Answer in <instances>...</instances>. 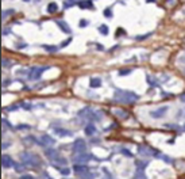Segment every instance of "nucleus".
Segmentation results:
<instances>
[{"instance_id": "nucleus-1", "label": "nucleus", "mask_w": 185, "mask_h": 179, "mask_svg": "<svg viewBox=\"0 0 185 179\" xmlns=\"http://www.w3.org/2000/svg\"><path fill=\"white\" fill-rule=\"evenodd\" d=\"M139 99V96L135 92L126 91V90H116L115 95H114V101L119 103H133L136 102Z\"/></svg>"}, {"instance_id": "nucleus-2", "label": "nucleus", "mask_w": 185, "mask_h": 179, "mask_svg": "<svg viewBox=\"0 0 185 179\" xmlns=\"http://www.w3.org/2000/svg\"><path fill=\"white\" fill-rule=\"evenodd\" d=\"M20 160L23 164L28 165V167H41V164H42L41 159L37 155H32L30 152H23V153H20Z\"/></svg>"}, {"instance_id": "nucleus-3", "label": "nucleus", "mask_w": 185, "mask_h": 179, "mask_svg": "<svg viewBox=\"0 0 185 179\" xmlns=\"http://www.w3.org/2000/svg\"><path fill=\"white\" fill-rule=\"evenodd\" d=\"M50 67H32L28 71V79L30 80H38L41 79V75L42 72H45L46 69H49Z\"/></svg>"}, {"instance_id": "nucleus-4", "label": "nucleus", "mask_w": 185, "mask_h": 179, "mask_svg": "<svg viewBox=\"0 0 185 179\" xmlns=\"http://www.w3.org/2000/svg\"><path fill=\"white\" fill-rule=\"evenodd\" d=\"M72 151L73 153H83V152L87 151V144H85V141L83 138H77L74 140L73 145H72Z\"/></svg>"}, {"instance_id": "nucleus-5", "label": "nucleus", "mask_w": 185, "mask_h": 179, "mask_svg": "<svg viewBox=\"0 0 185 179\" xmlns=\"http://www.w3.org/2000/svg\"><path fill=\"white\" fill-rule=\"evenodd\" d=\"M91 159H95L93 155L83 152V153H77V156H74L73 162H74V164H84V163H87L88 160H91Z\"/></svg>"}, {"instance_id": "nucleus-6", "label": "nucleus", "mask_w": 185, "mask_h": 179, "mask_svg": "<svg viewBox=\"0 0 185 179\" xmlns=\"http://www.w3.org/2000/svg\"><path fill=\"white\" fill-rule=\"evenodd\" d=\"M168 110H169L168 106H161V107H158V109L150 111V116H151V118H154V119H160L168 113Z\"/></svg>"}, {"instance_id": "nucleus-7", "label": "nucleus", "mask_w": 185, "mask_h": 179, "mask_svg": "<svg viewBox=\"0 0 185 179\" xmlns=\"http://www.w3.org/2000/svg\"><path fill=\"white\" fill-rule=\"evenodd\" d=\"M77 116L80 117V118H89V119H95V110L91 109V107H84V109H81L80 111L77 113Z\"/></svg>"}, {"instance_id": "nucleus-8", "label": "nucleus", "mask_w": 185, "mask_h": 179, "mask_svg": "<svg viewBox=\"0 0 185 179\" xmlns=\"http://www.w3.org/2000/svg\"><path fill=\"white\" fill-rule=\"evenodd\" d=\"M39 141H41V145L42 147H52V145L56 144V140L53 137L47 136V134H42L41 138H39Z\"/></svg>"}, {"instance_id": "nucleus-9", "label": "nucleus", "mask_w": 185, "mask_h": 179, "mask_svg": "<svg viewBox=\"0 0 185 179\" xmlns=\"http://www.w3.org/2000/svg\"><path fill=\"white\" fill-rule=\"evenodd\" d=\"M56 23H57V26L61 29V31H64L65 34H70V33H72V29H70V26L68 25L65 21H62V19H58V21H56Z\"/></svg>"}, {"instance_id": "nucleus-10", "label": "nucleus", "mask_w": 185, "mask_h": 179, "mask_svg": "<svg viewBox=\"0 0 185 179\" xmlns=\"http://www.w3.org/2000/svg\"><path fill=\"white\" fill-rule=\"evenodd\" d=\"M1 164H3L4 168H11V167H14L15 163L8 155H3V158H1Z\"/></svg>"}, {"instance_id": "nucleus-11", "label": "nucleus", "mask_w": 185, "mask_h": 179, "mask_svg": "<svg viewBox=\"0 0 185 179\" xmlns=\"http://www.w3.org/2000/svg\"><path fill=\"white\" fill-rule=\"evenodd\" d=\"M54 133L59 137H65V136L70 137L73 134V132H70V130H68V129H64V128H56V129H54Z\"/></svg>"}, {"instance_id": "nucleus-12", "label": "nucleus", "mask_w": 185, "mask_h": 179, "mask_svg": "<svg viewBox=\"0 0 185 179\" xmlns=\"http://www.w3.org/2000/svg\"><path fill=\"white\" fill-rule=\"evenodd\" d=\"M73 170H74V172H76L77 175H80V174H84V172L89 171V167L85 165V164H74Z\"/></svg>"}, {"instance_id": "nucleus-13", "label": "nucleus", "mask_w": 185, "mask_h": 179, "mask_svg": "<svg viewBox=\"0 0 185 179\" xmlns=\"http://www.w3.org/2000/svg\"><path fill=\"white\" fill-rule=\"evenodd\" d=\"M45 155L50 159V160H52V162H54V160H56V158H58V156H59L58 151H56V149H52V148H47V149L45 151Z\"/></svg>"}, {"instance_id": "nucleus-14", "label": "nucleus", "mask_w": 185, "mask_h": 179, "mask_svg": "<svg viewBox=\"0 0 185 179\" xmlns=\"http://www.w3.org/2000/svg\"><path fill=\"white\" fill-rule=\"evenodd\" d=\"M80 179H95L96 176H97V172H91V170L87 172H84V174H80V175H77Z\"/></svg>"}, {"instance_id": "nucleus-15", "label": "nucleus", "mask_w": 185, "mask_h": 179, "mask_svg": "<svg viewBox=\"0 0 185 179\" xmlns=\"http://www.w3.org/2000/svg\"><path fill=\"white\" fill-rule=\"evenodd\" d=\"M78 6H80V8H83V10H87V8H93V3H92V0H80Z\"/></svg>"}, {"instance_id": "nucleus-16", "label": "nucleus", "mask_w": 185, "mask_h": 179, "mask_svg": "<svg viewBox=\"0 0 185 179\" xmlns=\"http://www.w3.org/2000/svg\"><path fill=\"white\" fill-rule=\"evenodd\" d=\"M84 132H85V134H87V136H93V134L96 133V128H95L93 123H88L87 126H85Z\"/></svg>"}, {"instance_id": "nucleus-17", "label": "nucleus", "mask_w": 185, "mask_h": 179, "mask_svg": "<svg viewBox=\"0 0 185 179\" xmlns=\"http://www.w3.org/2000/svg\"><path fill=\"white\" fill-rule=\"evenodd\" d=\"M101 86V79L100 77H92L89 80V87L91 88H97Z\"/></svg>"}, {"instance_id": "nucleus-18", "label": "nucleus", "mask_w": 185, "mask_h": 179, "mask_svg": "<svg viewBox=\"0 0 185 179\" xmlns=\"http://www.w3.org/2000/svg\"><path fill=\"white\" fill-rule=\"evenodd\" d=\"M147 165H149V162H147V160H136L135 162V167L138 170H143V171H145V168H146Z\"/></svg>"}, {"instance_id": "nucleus-19", "label": "nucleus", "mask_w": 185, "mask_h": 179, "mask_svg": "<svg viewBox=\"0 0 185 179\" xmlns=\"http://www.w3.org/2000/svg\"><path fill=\"white\" fill-rule=\"evenodd\" d=\"M58 11V6H57V3H50L49 6H47V12L49 14H54V12H57Z\"/></svg>"}, {"instance_id": "nucleus-20", "label": "nucleus", "mask_w": 185, "mask_h": 179, "mask_svg": "<svg viewBox=\"0 0 185 179\" xmlns=\"http://www.w3.org/2000/svg\"><path fill=\"white\" fill-rule=\"evenodd\" d=\"M54 162L58 163L57 165H59V167H61V165H66V164H68V160H66V159H65V158H61V156L56 158V160H54Z\"/></svg>"}, {"instance_id": "nucleus-21", "label": "nucleus", "mask_w": 185, "mask_h": 179, "mask_svg": "<svg viewBox=\"0 0 185 179\" xmlns=\"http://www.w3.org/2000/svg\"><path fill=\"white\" fill-rule=\"evenodd\" d=\"M135 179H147L146 175H145V172H143V170H138V168H136Z\"/></svg>"}, {"instance_id": "nucleus-22", "label": "nucleus", "mask_w": 185, "mask_h": 179, "mask_svg": "<svg viewBox=\"0 0 185 179\" xmlns=\"http://www.w3.org/2000/svg\"><path fill=\"white\" fill-rule=\"evenodd\" d=\"M115 114L119 117H122V118H129V113L124 111V110H116Z\"/></svg>"}, {"instance_id": "nucleus-23", "label": "nucleus", "mask_w": 185, "mask_h": 179, "mask_svg": "<svg viewBox=\"0 0 185 179\" xmlns=\"http://www.w3.org/2000/svg\"><path fill=\"white\" fill-rule=\"evenodd\" d=\"M43 49H46L47 52H50V53H54V52H57V50H58V48H57V46H47V45H43Z\"/></svg>"}, {"instance_id": "nucleus-24", "label": "nucleus", "mask_w": 185, "mask_h": 179, "mask_svg": "<svg viewBox=\"0 0 185 179\" xmlns=\"http://www.w3.org/2000/svg\"><path fill=\"white\" fill-rule=\"evenodd\" d=\"M99 31H100L103 35H107L108 34V27H107L105 25H101L100 27H99Z\"/></svg>"}, {"instance_id": "nucleus-25", "label": "nucleus", "mask_w": 185, "mask_h": 179, "mask_svg": "<svg viewBox=\"0 0 185 179\" xmlns=\"http://www.w3.org/2000/svg\"><path fill=\"white\" fill-rule=\"evenodd\" d=\"M59 171H61V174H62L64 176H68L70 174V170L68 168V167H61V168H59Z\"/></svg>"}, {"instance_id": "nucleus-26", "label": "nucleus", "mask_w": 185, "mask_h": 179, "mask_svg": "<svg viewBox=\"0 0 185 179\" xmlns=\"http://www.w3.org/2000/svg\"><path fill=\"white\" fill-rule=\"evenodd\" d=\"M15 12V10H8V11H3V14H1V16H3V19H6L7 16H10V15H12Z\"/></svg>"}, {"instance_id": "nucleus-27", "label": "nucleus", "mask_w": 185, "mask_h": 179, "mask_svg": "<svg viewBox=\"0 0 185 179\" xmlns=\"http://www.w3.org/2000/svg\"><path fill=\"white\" fill-rule=\"evenodd\" d=\"M30 125H26V123H22V125H18V126H15V129L16 130H23V129H30Z\"/></svg>"}, {"instance_id": "nucleus-28", "label": "nucleus", "mask_w": 185, "mask_h": 179, "mask_svg": "<svg viewBox=\"0 0 185 179\" xmlns=\"http://www.w3.org/2000/svg\"><path fill=\"white\" fill-rule=\"evenodd\" d=\"M20 106H22V109H25V110H31L32 109V105H31V103H20Z\"/></svg>"}, {"instance_id": "nucleus-29", "label": "nucleus", "mask_w": 185, "mask_h": 179, "mask_svg": "<svg viewBox=\"0 0 185 179\" xmlns=\"http://www.w3.org/2000/svg\"><path fill=\"white\" fill-rule=\"evenodd\" d=\"M131 72H133L131 69H122V71H119V75H120V76H127V75L131 73Z\"/></svg>"}, {"instance_id": "nucleus-30", "label": "nucleus", "mask_w": 185, "mask_h": 179, "mask_svg": "<svg viewBox=\"0 0 185 179\" xmlns=\"http://www.w3.org/2000/svg\"><path fill=\"white\" fill-rule=\"evenodd\" d=\"M120 153L126 155V156H129V158H131V156H133V153H131V152H129V149H126V148H122V149H120Z\"/></svg>"}, {"instance_id": "nucleus-31", "label": "nucleus", "mask_w": 185, "mask_h": 179, "mask_svg": "<svg viewBox=\"0 0 185 179\" xmlns=\"http://www.w3.org/2000/svg\"><path fill=\"white\" fill-rule=\"evenodd\" d=\"M1 63H3V67H6V68H8V67H11V65H12V63H11L8 58H3V61H1Z\"/></svg>"}, {"instance_id": "nucleus-32", "label": "nucleus", "mask_w": 185, "mask_h": 179, "mask_svg": "<svg viewBox=\"0 0 185 179\" xmlns=\"http://www.w3.org/2000/svg\"><path fill=\"white\" fill-rule=\"evenodd\" d=\"M18 109H19L18 105H12V106H10V107H7L6 110H7V111H14V110H18Z\"/></svg>"}, {"instance_id": "nucleus-33", "label": "nucleus", "mask_w": 185, "mask_h": 179, "mask_svg": "<svg viewBox=\"0 0 185 179\" xmlns=\"http://www.w3.org/2000/svg\"><path fill=\"white\" fill-rule=\"evenodd\" d=\"M72 42V38H69V39H65L62 44H61V48H64V46H66V45H69V44Z\"/></svg>"}, {"instance_id": "nucleus-34", "label": "nucleus", "mask_w": 185, "mask_h": 179, "mask_svg": "<svg viewBox=\"0 0 185 179\" xmlns=\"http://www.w3.org/2000/svg\"><path fill=\"white\" fill-rule=\"evenodd\" d=\"M104 15H105V16H107V18H111V16H112V12H111V10H109V8H107V10L104 11Z\"/></svg>"}, {"instance_id": "nucleus-35", "label": "nucleus", "mask_w": 185, "mask_h": 179, "mask_svg": "<svg viewBox=\"0 0 185 179\" xmlns=\"http://www.w3.org/2000/svg\"><path fill=\"white\" fill-rule=\"evenodd\" d=\"M14 167H15V170H16L18 172H22V171H23V167H22L20 164H14Z\"/></svg>"}, {"instance_id": "nucleus-36", "label": "nucleus", "mask_w": 185, "mask_h": 179, "mask_svg": "<svg viewBox=\"0 0 185 179\" xmlns=\"http://www.w3.org/2000/svg\"><path fill=\"white\" fill-rule=\"evenodd\" d=\"M151 35V33H149V34H146V35H139V37H136V39H145V38H147V37H150Z\"/></svg>"}, {"instance_id": "nucleus-37", "label": "nucleus", "mask_w": 185, "mask_h": 179, "mask_svg": "<svg viewBox=\"0 0 185 179\" xmlns=\"http://www.w3.org/2000/svg\"><path fill=\"white\" fill-rule=\"evenodd\" d=\"M87 25H88V22L85 21V19H81V22H80V26H81V27H85Z\"/></svg>"}, {"instance_id": "nucleus-38", "label": "nucleus", "mask_w": 185, "mask_h": 179, "mask_svg": "<svg viewBox=\"0 0 185 179\" xmlns=\"http://www.w3.org/2000/svg\"><path fill=\"white\" fill-rule=\"evenodd\" d=\"M20 179H34V176H31V175H22Z\"/></svg>"}, {"instance_id": "nucleus-39", "label": "nucleus", "mask_w": 185, "mask_h": 179, "mask_svg": "<svg viewBox=\"0 0 185 179\" xmlns=\"http://www.w3.org/2000/svg\"><path fill=\"white\" fill-rule=\"evenodd\" d=\"M68 1H69V3H72L73 6H74L76 3H80V0H68Z\"/></svg>"}, {"instance_id": "nucleus-40", "label": "nucleus", "mask_w": 185, "mask_h": 179, "mask_svg": "<svg viewBox=\"0 0 185 179\" xmlns=\"http://www.w3.org/2000/svg\"><path fill=\"white\" fill-rule=\"evenodd\" d=\"M8 33H10V29H4L3 30V35H7Z\"/></svg>"}, {"instance_id": "nucleus-41", "label": "nucleus", "mask_w": 185, "mask_h": 179, "mask_svg": "<svg viewBox=\"0 0 185 179\" xmlns=\"http://www.w3.org/2000/svg\"><path fill=\"white\" fill-rule=\"evenodd\" d=\"M180 99H181L182 102H185V94H182V95H181V96H180Z\"/></svg>"}, {"instance_id": "nucleus-42", "label": "nucleus", "mask_w": 185, "mask_h": 179, "mask_svg": "<svg viewBox=\"0 0 185 179\" xmlns=\"http://www.w3.org/2000/svg\"><path fill=\"white\" fill-rule=\"evenodd\" d=\"M149 3H155V0H147Z\"/></svg>"}, {"instance_id": "nucleus-43", "label": "nucleus", "mask_w": 185, "mask_h": 179, "mask_svg": "<svg viewBox=\"0 0 185 179\" xmlns=\"http://www.w3.org/2000/svg\"><path fill=\"white\" fill-rule=\"evenodd\" d=\"M23 1H30V0H23Z\"/></svg>"}, {"instance_id": "nucleus-44", "label": "nucleus", "mask_w": 185, "mask_h": 179, "mask_svg": "<svg viewBox=\"0 0 185 179\" xmlns=\"http://www.w3.org/2000/svg\"><path fill=\"white\" fill-rule=\"evenodd\" d=\"M184 129H185V125H184Z\"/></svg>"}]
</instances>
